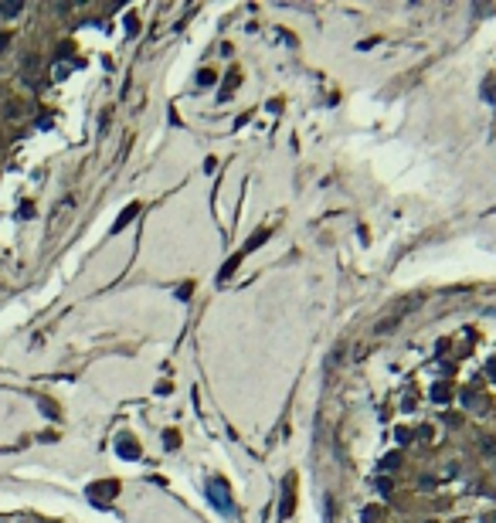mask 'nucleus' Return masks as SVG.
I'll use <instances>...</instances> for the list:
<instances>
[{"label": "nucleus", "instance_id": "obj_15", "mask_svg": "<svg viewBox=\"0 0 496 523\" xmlns=\"http://www.w3.org/2000/svg\"><path fill=\"white\" fill-rule=\"evenodd\" d=\"M7 45H11V34H0V51H4Z\"/></svg>", "mask_w": 496, "mask_h": 523}, {"label": "nucleus", "instance_id": "obj_11", "mask_svg": "<svg viewBox=\"0 0 496 523\" xmlns=\"http://www.w3.org/2000/svg\"><path fill=\"white\" fill-rule=\"evenodd\" d=\"M432 398H435V401H449V387H435Z\"/></svg>", "mask_w": 496, "mask_h": 523}, {"label": "nucleus", "instance_id": "obj_13", "mask_svg": "<svg viewBox=\"0 0 496 523\" xmlns=\"http://www.w3.org/2000/svg\"><path fill=\"white\" fill-rule=\"evenodd\" d=\"M381 466H384V469H395V466H398V455H387V459H384Z\"/></svg>", "mask_w": 496, "mask_h": 523}, {"label": "nucleus", "instance_id": "obj_9", "mask_svg": "<svg viewBox=\"0 0 496 523\" xmlns=\"http://www.w3.org/2000/svg\"><path fill=\"white\" fill-rule=\"evenodd\" d=\"M163 445H167V449H177V445H181L177 432H167V435H163Z\"/></svg>", "mask_w": 496, "mask_h": 523}, {"label": "nucleus", "instance_id": "obj_8", "mask_svg": "<svg viewBox=\"0 0 496 523\" xmlns=\"http://www.w3.org/2000/svg\"><path fill=\"white\" fill-rule=\"evenodd\" d=\"M17 11H21V0H11V4H4V7H0V14H7V17H11V14H17Z\"/></svg>", "mask_w": 496, "mask_h": 523}, {"label": "nucleus", "instance_id": "obj_2", "mask_svg": "<svg viewBox=\"0 0 496 523\" xmlns=\"http://www.w3.org/2000/svg\"><path fill=\"white\" fill-rule=\"evenodd\" d=\"M207 496L215 500L218 510H225V513H235V503H231V493L225 489V482L221 479H211V489H207Z\"/></svg>", "mask_w": 496, "mask_h": 523}, {"label": "nucleus", "instance_id": "obj_1", "mask_svg": "<svg viewBox=\"0 0 496 523\" xmlns=\"http://www.w3.org/2000/svg\"><path fill=\"white\" fill-rule=\"evenodd\" d=\"M293 513H296V476L289 472V476H286V486H282V496H279V516L289 520Z\"/></svg>", "mask_w": 496, "mask_h": 523}, {"label": "nucleus", "instance_id": "obj_6", "mask_svg": "<svg viewBox=\"0 0 496 523\" xmlns=\"http://www.w3.org/2000/svg\"><path fill=\"white\" fill-rule=\"evenodd\" d=\"M269 235H272L269 228H259V231H255V235L248 238V245H245V248H241V251H245V255H248V251H255V248H259V245H262V241H269Z\"/></svg>", "mask_w": 496, "mask_h": 523}, {"label": "nucleus", "instance_id": "obj_10", "mask_svg": "<svg viewBox=\"0 0 496 523\" xmlns=\"http://www.w3.org/2000/svg\"><path fill=\"white\" fill-rule=\"evenodd\" d=\"M191 292H194V282H184L181 289H177V299H191Z\"/></svg>", "mask_w": 496, "mask_h": 523}, {"label": "nucleus", "instance_id": "obj_3", "mask_svg": "<svg viewBox=\"0 0 496 523\" xmlns=\"http://www.w3.org/2000/svg\"><path fill=\"white\" fill-rule=\"evenodd\" d=\"M116 493H119V482H116V479H102V482H92V486H89V496H92L95 503L113 500Z\"/></svg>", "mask_w": 496, "mask_h": 523}, {"label": "nucleus", "instance_id": "obj_14", "mask_svg": "<svg viewBox=\"0 0 496 523\" xmlns=\"http://www.w3.org/2000/svg\"><path fill=\"white\" fill-rule=\"evenodd\" d=\"M215 82V71H201V85H211Z\"/></svg>", "mask_w": 496, "mask_h": 523}, {"label": "nucleus", "instance_id": "obj_4", "mask_svg": "<svg viewBox=\"0 0 496 523\" xmlns=\"http://www.w3.org/2000/svg\"><path fill=\"white\" fill-rule=\"evenodd\" d=\"M241 262H245V251H235V255H231V258H228L225 265H221V272H218V282H228V279L235 275V269L241 265Z\"/></svg>", "mask_w": 496, "mask_h": 523}, {"label": "nucleus", "instance_id": "obj_12", "mask_svg": "<svg viewBox=\"0 0 496 523\" xmlns=\"http://www.w3.org/2000/svg\"><path fill=\"white\" fill-rule=\"evenodd\" d=\"M41 411H45V415H51V418H55V415H58V411H55V404H51V401H41Z\"/></svg>", "mask_w": 496, "mask_h": 523}, {"label": "nucleus", "instance_id": "obj_7", "mask_svg": "<svg viewBox=\"0 0 496 523\" xmlns=\"http://www.w3.org/2000/svg\"><path fill=\"white\" fill-rule=\"evenodd\" d=\"M136 211H139V204H129V207H126L123 214L116 217V225H113V231H123V228H126V225H129V221H133V217H136Z\"/></svg>", "mask_w": 496, "mask_h": 523}, {"label": "nucleus", "instance_id": "obj_5", "mask_svg": "<svg viewBox=\"0 0 496 523\" xmlns=\"http://www.w3.org/2000/svg\"><path fill=\"white\" fill-rule=\"evenodd\" d=\"M116 452L123 455V459H139V445H136L133 438H119V442H116Z\"/></svg>", "mask_w": 496, "mask_h": 523}]
</instances>
